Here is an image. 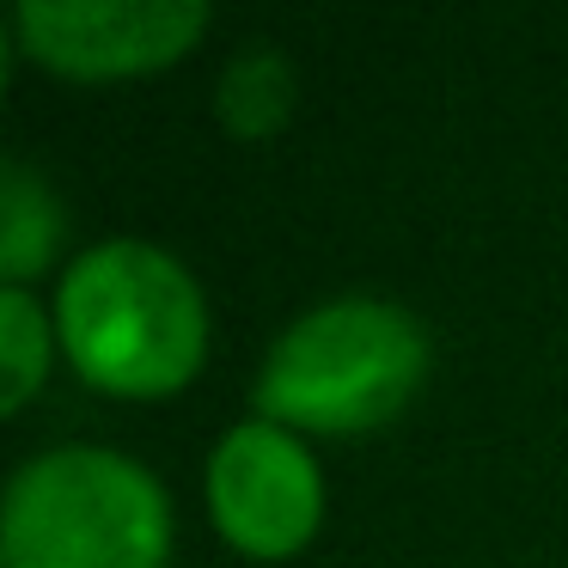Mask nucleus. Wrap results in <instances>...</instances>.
I'll use <instances>...</instances> for the list:
<instances>
[{"label": "nucleus", "instance_id": "nucleus-1", "mask_svg": "<svg viewBox=\"0 0 568 568\" xmlns=\"http://www.w3.org/2000/svg\"><path fill=\"white\" fill-rule=\"evenodd\" d=\"M50 312L74 379L116 404H165L209 367V294L160 239L111 233L80 245L55 275Z\"/></svg>", "mask_w": 568, "mask_h": 568}, {"label": "nucleus", "instance_id": "nucleus-2", "mask_svg": "<svg viewBox=\"0 0 568 568\" xmlns=\"http://www.w3.org/2000/svg\"><path fill=\"white\" fill-rule=\"evenodd\" d=\"M434 373V331L392 294H331L270 336L251 416L294 434H373L397 422Z\"/></svg>", "mask_w": 568, "mask_h": 568}, {"label": "nucleus", "instance_id": "nucleus-3", "mask_svg": "<svg viewBox=\"0 0 568 568\" xmlns=\"http://www.w3.org/2000/svg\"><path fill=\"white\" fill-rule=\"evenodd\" d=\"M178 507L148 458L62 440L0 489V568H172Z\"/></svg>", "mask_w": 568, "mask_h": 568}, {"label": "nucleus", "instance_id": "nucleus-4", "mask_svg": "<svg viewBox=\"0 0 568 568\" xmlns=\"http://www.w3.org/2000/svg\"><path fill=\"white\" fill-rule=\"evenodd\" d=\"M202 507L214 538L245 562H294L331 514V483L306 434L270 416H239L202 458Z\"/></svg>", "mask_w": 568, "mask_h": 568}, {"label": "nucleus", "instance_id": "nucleus-5", "mask_svg": "<svg viewBox=\"0 0 568 568\" xmlns=\"http://www.w3.org/2000/svg\"><path fill=\"white\" fill-rule=\"evenodd\" d=\"M209 26V0H19L13 55L55 80L111 87L178 68Z\"/></svg>", "mask_w": 568, "mask_h": 568}, {"label": "nucleus", "instance_id": "nucleus-6", "mask_svg": "<svg viewBox=\"0 0 568 568\" xmlns=\"http://www.w3.org/2000/svg\"><path fill=\"white\" fill-rule=\"evenodd\" d=\"M68 270V209L26 160L0 165V287H38Z\"/></svg>", "mask_w": 568, "mask_h": 568}, {"label": "nucleus", "instance_id": "nucleus-7", "mask_svg": "<svg viewBox=\"0 0 568 568\" xmlns=\"http://www.w3.org/2000/svg\"><path fill=\"white\" fill-rule=\"evenodd\" d=\"M300 111V68L287 62L275 43H245L226 55L214 74V123L239 141V148H263L275 141Z\"/></svg>", "mask_w": 568, "mask_h": 568}, {"label": "nucleus", "instance_id": "nucleus-8", "mask_svg": "<svg viewBox=\"0 0 568 568\" xmlns=\"http://www.w3.org/2000/svg\"><path fill=\"white\" fill-rule=\"evenodd\" d=\"M62 355L55 312L38 287H0V416L31 409V397L50 385V367Z\"/></svg>", "mask_w": 568, "mask_h": 568}, {"label": "nucleus", "instance_id": "nucleus-9", "mask_svg": "<svg viewBox=\"0 0 568 568\" xmlns=\"http://www.w3.org/2000/svg\"><path fill=\"white\" fill-rule=\"evenodd\" d=\"M562 568H568V556H562Z\"/></svg>", "mask_w": 568, "mask_h": 568}]
</instances>
